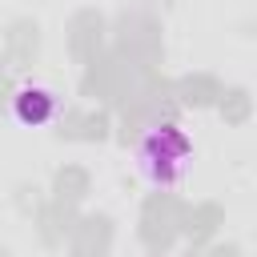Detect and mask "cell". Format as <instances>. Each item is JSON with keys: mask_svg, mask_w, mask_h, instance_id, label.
Instances as JSON below:
<instances>
[{"mask_svg": "<svg viewBox=\"0 0 257 257\" xmlns=\"http://www.w3.org/2000/svg\"><path fill=\"white\" fill-rule=\"evenodd\" d=\"M56 112H60V96H56L48 84H20V88L12 92V116H16V124H24V128H40V124H48Z\"/></svg>", "mask_w": 257, "mask_h": 257, "instance_id": "7a4b0ae2", "label": "cell"}, {"mask_svg": "<svg viewBox=\"0 0 257 257\" xmlns=\"http://www.w3.org/2000/svg\"><path fill=\"white\" fill-rule=\"evenodd\" d=\"M137 169L149 185L173 189L193 169V141L177 120H157L137 137Z\"/></svg>", "mask_w": 257, "mask_h": 257, "instance_id": "6da1fadb", "label": "cell"}]
</instances>
